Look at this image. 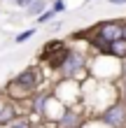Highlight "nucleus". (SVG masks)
<instances>
[{
    "label": "nucleus",
    "instance_id": "nucleus-4",
    "mask_svg": "<svg viewBox=\"0 0 126 128\" xmlns=\"http://www.w3.org/2000/svg\"><path fill=\"white\" fill-rule=\"evenodd\" d=\"M82 65H84V56L82 54H75V51H68V56H65V61L61 63V74H63V79H72L75 74L82 70Z\"/></svg>",
    "mask_w": 126,
    "mask_h": 128
},
{
    "label": "nucleus",
    "instance_id": "nucleus-14",
    "mask_svg": "<svg viewBox=\"0 0 126 128\" xmlns=\"http://www.w3.org/2000/svg\"><path fill=\"white\" fill-rule=\"evenodd\" d=\"M14 2H17V5H19V7H26V5H28V2H33V0H14Z\"/></svg>",
    "mask_w": 126,
    "mask_h": 128
},
{
    "label": "nucleus",
    "instance_id": "nucleus-12",
    "mask_svg": "<svg viewBox=\"0 0 126 128\" xmlns=\"http://www.w3.org/2000/svg\"><path fill=\"white\" fill-rule=\"evenodd\" d=\"M63 10H65L63 0H56V2H54V7H51V12H54V14H56V12H63Z\"/></svg>",
    "mask_w": 126,
    "mask_h": 128
},
{
    "label": "nucleus",
    "instance_id": "nucleus-13",
    "mask_svg": "<svg viewBox=\"0 0 126 128\" xmlns=\"http://www.w3.org/2000/svg\"><path fill=\"white\" fill-rule=\"evenodd\" d=\"M12 128H31V126H28V121H17Z\"/></svg>",
    "mask_w": 126,
    "mask_h": 128
},
{
    "label": "nucleus",
    "instance_id": "nucleus-16",
    "mask_svg": "<svg viewBox=\"0 0 126 128\" xmlns=\"http://www.w3.org/2000/svg\"><path fill=\"white\" fill-rule=\"evenodd\" d=\"M112 2H114V5H121V2H126V0H112Z\"/></svg>",
    "mask_w": 126,
    "mask_h": 128
},
{
    "label": "nucleus",
    "instance_id": "nucleus-11",
    "mask_svg": "<svg viewBox=\"0 0 126 128\" xmlns=\"http://www.w3.org/2000/svg\"><path fill=\"white\" fill-rule=\"evenodd\" d=\"M51 14H54V12H42L40 16H38V24H47V21L51 19Z\"/></svg>",
    "mask_w": 126,
    "mask_h": 128
},
{
    "label": "nucleus",
    "instance_id": "nucleus-8",
    "mask_svg": "<svg viewBox=\"0 0 126 128\" xmlns=\"http://www.w3.org/2000/svg\"><path fill=\"white\" fill-rule=\"evenodd\" d=\"M47 93H42V96H38V98H35V105H33V107H35V112H38V114H42V112H44V105H47Z\"/></svg>",
    "mask_w": 126,
    "mask_h": 128
},
{
    "label": "nucleus",
    "instance_id": "nucleus-2",
    "mask_svg": "<svg viewBox=\"0 0 126 128\" xmlns=\"http://www.w3.org/2000/svg\"><path fill=\"white\" fill-rule=\"evenodd\" d=\"M119 37H121V24H117V21H105V24H100L98 28H96L91 42H93L100 51H107L110 42L119 40Z\"/></svg>",
    "mask_w": 126,
    "mask_h": 128
},
{
    "label": "nucleus",
    "instance_id": "nucleus-1",
    "mask_svg": "<svg viewBox=\"0 0 126 128\" xmlns=\"http://www.w3.org/2000/svg\"><path fill=\"white\" fill-rule=\"evenodd\" d=\"M40 82H42V72H40V68H28V70H24L14 82H10V86H7V93H10L12 98H24L26 93L35 91V88L40 86Z\"/></svg>",
    "mask_w": 126,
    "mask_h": 128
},
{
    "label": "nucleus",
    "instance_id": "nucleus-10",
    "mask_svg": "<svg viewBox=\"0 0 126 128\" xmlns=\"http://www.w3.org/2000/svg\"><path fill=\"white\" fill-rule=\"evenodd\" d=\"M33 33H35V30H33V28H31V30H24V33H21V35H17V42H19V44H21V42H26V40H28V37H33Z\"/></svg>",
    "mask_w": 126,
    "mask_h": 128
},
{
    "label": "nucleus",
    "instance_id": "nucleus-9",
    "mask_svg": "<svg viewBox=\"0 0 126 128\" xmlns=\"http://www.w3.org/2000/svg\"><path fill=\"white\" fill-rule=\"evenodd\" d=\"M44 12V2H42V0H33V5H28V14H31V16H33V14H42Z\"/></svg>",
    "mask_w": 126,
    "mask_h": 128
},
{
    "label": "nucleus",
    "instance_id": "nucleus-3",
    "mask_svg": "<svg viewBox=\"0 0 126 128\" xmlns=\"http://www.w3.org/2000/svg\"><path fill=\"white\" fill-rule=\"evenodd\" d=\"M68 47H65L63 42H58V40H51V42H47L42 47V51H40V58L44 63H49L51 68H61V63L65 61V56H68Z\"/></svg>",
    "mask_w": 126,
    "mask_h": 128
},
{
    "label": "nucleus",
    "instance_id": "nucleus-15",
    "mask_svg": "<svg viewBox=\"0 0 126 128\" xmlns=\"http://www.w3.org/2000/svg\"><path fill=\"white\" fill-rule=\"evenodd\" d=\"M121 37H124V40H126V24L121 26Z\"/></svg>",
    "mask_w": 126,
    "mask_h": 128
},
{
    "label": "nucleus",
    "instance_id": "nucleus-6",
    "mask_svg": "<svg viewBox=\"0 0 126 128\" xmlns=\"http://www.w3.org/2000/svg\"><path fill=\"white\" fill-rule=\"evenodd\" d=\"M107 54H112L114 58H126V40H124V37H119V40L110 42Z\"/></svg>",
    "mask_w": 126,
    "mask_h": 128
},
{
    "label": "nucleus",
    "instance_id": "nucleus-7",
    "mask_svg": "<svg viewBox=\"0 0 126 128\" xmlns=\"http://www.w3.org/2000/svg\"><path fill=\"white\" fill-rule=\"evenodd\" d=\"M79 126V114L75 112H65L61 116V128H77Z\"/></svg>",
    "mask_w": 126,
    "mask_h": 128
},
{
    "label": "nucleus",
    "instance_id": "nucleus-5",
    "mask_svg": "<svg viewBox=\"0 0 126 128\" xmlns=\"http://www.w3.org/2000/svg\"><path fill=\"white\" fill-rule=\"evenodd\" d=\"M103 119H105L112 128H119L126 121V107H124V105H114V107H110L105 114H103Z\"/></svg>",
    "mask_w": 126,
    "mask_h": 128
}]
</instances>
